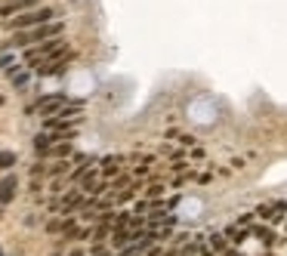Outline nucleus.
<instances>
[{"label":"nucleus","mask_w":287,"mask_h":256,"mask_svg":"<svg viewBox=\"0 0 287 256\" xmlns=\"http://www.w3.org/2000/svg\"><path fill=\"white\" fill-rule=\"evenodd\" d=\"M13 84H16V87H25V84H28V75H13Z\"/></svg>","instance_id":"ddd939ff"},{"label":"nucleus","mask_w":287,"mask_h":256,"mask_svg":"<svg viewBox=\"0 0 287 256\" xmlns=\"http://www.w3.org/2000/svg\"><path fill=\"white\" fill-rule=\"evenodd\" d=\"M226 238H229L232 244H241V241H247V229L235 226V229H229V232H226Z\"/></svg>","instance_id":"0eeeda50"},{"label":"nucleus","mask_w":287,"mask_h":256,"mask_svg":"<svg viewBox=\"0 0 287 256\" xmlns=\"http://www.w3.org/2000/svg\"><path fill=\"white\" fill-rule=\"evenodd\" d=\"M68 152H71V149H68V142H59V145H53V149H50L53 158H65Z\"/></svg>","instance_id":"9d476101"},{"label":"nucleus","mask_w":287,"mask_h":256,"mask_svg":"<svg viewBox=\"0 0 287 256\" xmlns=\"http://www.w3.org/2000/svg\"><path fill=\"white\" fill-rule=\"evenodd\" d=\"M164 195V186H161V182H151V186H148V198L154 201V198H161Z\"/></svg>","instance_id":"9b49d317"},{"label":"nucleus","mask_w":287,"mask_h":256,"mask_svg":"<svg viewBox=\"0 0 287 256\" xmlns=\"http://www.w3.org/2000/svg\"><path fill=\"white\" fill-rule=\"evenodd\" d=\"M68 256H87V253H84V250H74V253H68Z\"/></svg>","instance_id":"4468645a"},{"label":"nucleus","mask_w":287,"mask_h":256,"mask_svg":"<svg viewBox=\"0 0 287 256\" xmlns=\"http://www.w3.org/2000/svg\"><path fill=\"white\" fill-rule=\"evenodd\" d=\"M59 34H62V25H59V22H47V25H37V28L28 31V34H16V38H13L7 47H25V44H34V41L59 38Z\"/></svg>","instance_id":"f257e3e1"},{"label":"nucleus","mask_w":287,"mask_h":256,"mask_svg":"<svg viewBox=\"0 0 287 256\" xmlns=\"http://www.w3.org/2000/svg\"><path fill=\"white\" fill-rule=\"evenodd\" d=\"M253 235H257V238H260L263 244H272V238H275V235H272V229H266V226H260V229H253Z\"/></svg>","instance_id":"6e6552de"},{"label":"nucleus","mask_w":287,"mask_h":256,"mask_svg":"<svg viewBox=\"0 0 287 256\" xmlns=\"http://www.w3.org/2000/svg\"><path fill=\"white\" fill-rule=\"evenodd\" d=\"M56 145V136H50V133H40L37 139H34V149H37V155H50V149Z\"/></svg>","instance_id":"39448f33"},{"label":"nucleus","mask_w":287,"mask_h":256,"mask_svg":"<svg viewBox=\"0 0 287 256\" xmlns=\"http://www.w3.org/2000/svg\"><path fill=\"white\" fill-rule=\"evenodd\" d=\"M53 16H56V13L44 7V10H34V13H25V16L13 19V28H31V25L37 28V25H47V22H50Z\"/></svg>","instance_id":"f03ea898"},{"label":"nucleus","mask_w":287,"mask_h":256,"mask_svg":"<svg viewBox=\"0 0 287 256\" xmlns=\"http://www.w3.org/2000/svg\"><path fill=\"white\" fill-rule=\"evenodd\" d=\"M65 108V96H44V99H37L34 108H28V112H37V115H59Z\"/></svg>","instance_id":"7ed1b4c3"},{"label":"nucleus","mask_w":287,"mask_h":256,"mask_svg":"<svg viewBox=\"0 0 287 256\" xmlns=\"http://www.w3.org/2000/svg\"><path fill=\"white\" fill-rule=\"evenodd\" d=\"M31 4H37V0H16V4H4V16H13V13H19V10H28Z\"/></svg>","instance_id":"423d86ee"},{"label":"nucleus","mask_w":287,"mask_h":256,"mask_svg":"<svg viewBox=\"0 0 287 256\" xmlns=\"http://www.w3.org/2000/svg\"><path fill=\"white\" fill-rule=\"evenodd\" d=\"M16 189H19V182L16 176H7L4 182H0V207H7L13 198H16Z\"/></svg>","instance_id":"20e7f679"},{"label":"nucleus","mask_w":287,"mask_h":256,"mask_svg":"<svg viewBox=\"0 0 287 256\" xmlns=\"http://www.w3.org/2000/svg\"><path fill=\"white\" fill-rule=\"evenodd\" d=\"M16 164V155L13 152H0V170H10Z\"/></svg>","instance_id":"1a4fd4ad"},{"label":"nucleus","mask_w":287,"mask_h":256,"mask_svg":"<svg viewBox=\"0 0 287 256\" xmlns=\"http://www.w3.org/2000/svg\"><path fill=\"white\" fill-rule=\"evenodd\" d=\"M210 247L219 250V253H226V241H222V235H213V238H210Z\"/></svg>","instance_id":"f8f14e48"},{"label":"nucleus","mask_w":287,"mask_h":256,"mask_svg":"<svg viewBox=\"0 0 287 256\" xmlns=\"http://www.w3.org/2000/svg\"><path fill=\"white\" fill-rule=\"evenodd\" d=\"M7 4H16V0H7Z\"/></svg>","instance_id":"2eb2a0df"}]
</instances>
